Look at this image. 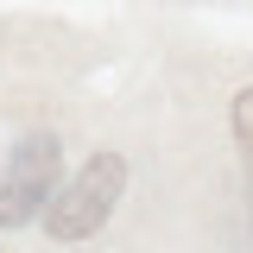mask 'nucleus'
I'll list each match as a JSON object with an SVG mask.
<instances>
[{
	"label": "nucleus",
	"mask_w": 253,
	"mask_h": 253,
	"mask_svg": "<svg viewBox=\"0 0 253 253\" xmlns=\"http://www.w3.org/2000/svg\"><path fill=\"white\" fill-rule=\"evenodd\" d=\"M121 190H126V158L121 152H95L89 165H83L63 190H51V203H44L51 241H83V234H95L101 221L114 215Z\"/></svg>",
	"instance_id": "obj_1"
},
{
	"label": "nucleus",
	"mask_w": 253,
	"mask_h": 253,
	"mask_svg": "<svg viewBox=\"0 0 253 253\" xmlns=\"http://www.w3.org/2000/svg\"><path fill=\"white\" fill-rule=\"evenodd\" d=\"M57 190V139L32 133L0 152V228H26Z\"/></svg>",
	"instance_id": "obj_2"
},
{
	"label": "nucleus",
	"mask_w": 253,
	"mask_h": 253,
	"mask_svg": "<svg viewBox=\"0 0 253 253\" xmlns=\"http://www.w3.org/2000/svg\"><path fill=\"white\" fill-rule=\"evenodd\" d=\"M234 139H241V152H247V171H253V89L234 95Z\"/></svg>",
	"instance_id": "obj_3"
}]
</instances>
